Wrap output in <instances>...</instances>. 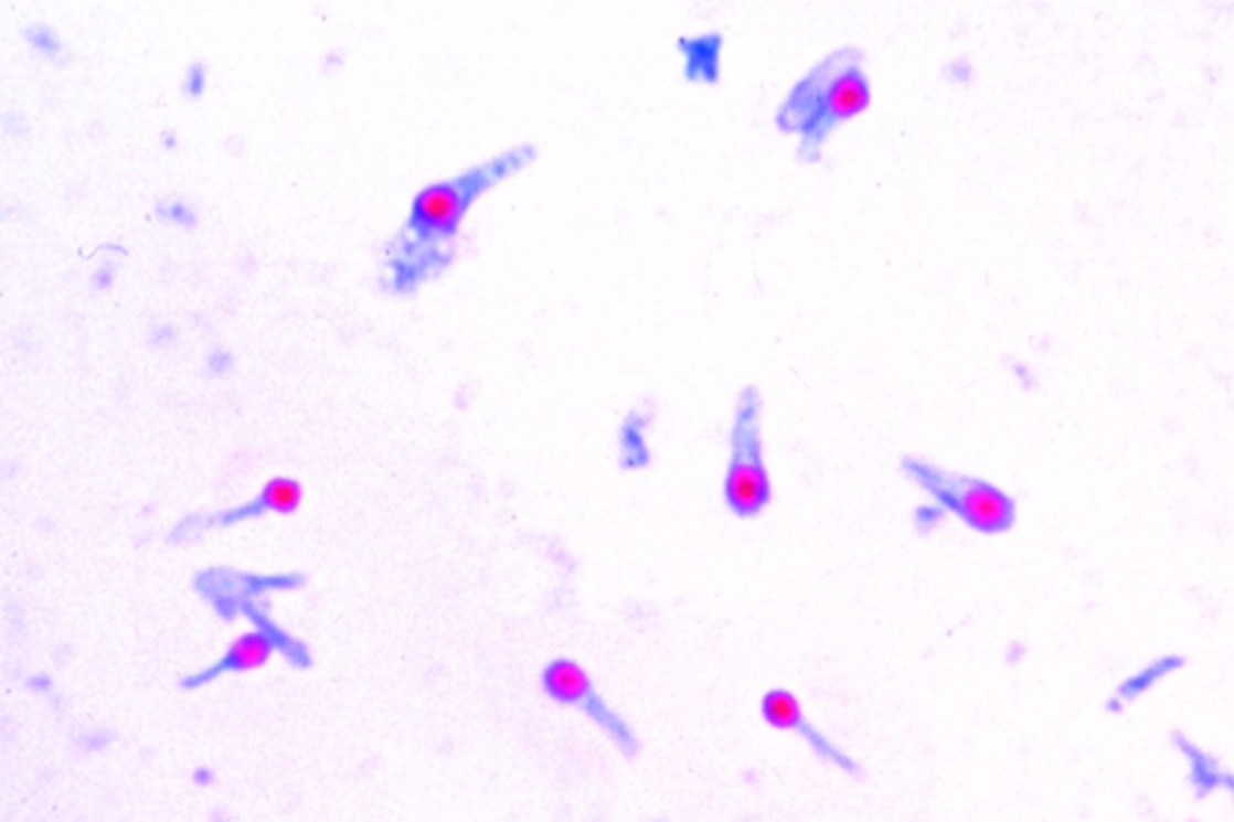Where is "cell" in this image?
<instances>
[{"label": "cell", "instance_id": "1", "mask_svg": "<svg viewBox=\"0 0 1234 822\" xmlns=\"http://www.w3.org/2000/svg\"><path fill=\"white\" fill-rule=\"evenodd\" d=\"M539 157L533 143H521L460 174L423 188L411 202L401 231L387 246L389 290L416 293L454 265L465 216L474 203L506 179L520 174Z\"/></svg>", "mask_w": 1234, "mask_h": 822}, {"label": "cell", "instance_id": "2", "mask_svg": "<svg viewBox=\"0 0 1234 822\" xmlns=\"http://www.w3.org/2000/svg\"><path fill=\"white\" fill-rule=\"evenodd\" d=\"M862 53L841 49L807 72L777 113L778 130L800 135L799 152L816 162L822 143L838 125L862 115L872 102V87Z\"/></svg>", "mask_w": 1234, "mask_h": 822}, {"label": "cell", "instance_id": "3", "mask_svg": "<svg viewBox=\"0 0 1234 822\" xmlns=\"http://www.w3.org/2000/svg\"><path fill=\"white\" fill-rule=\"evenodd\" d=\"M901 470L935 501L934 511L916 521L919 529H932L935 513L956 514L967 529L986 536L1003 535L1015 526V499L989 480L947 472L913 455L901 458Z\"/></svg>", "mask_w": 1234, "mask_h": 822}, {"label": "cell", "instance_id": "4", "mask_svg": "<svg viewBox=\"0 0 1234 822\" xmlns=\"http://www.w3.org/2000/svg\"><path fill=\"white\" fill-rule=\"evenodd\" d=\"M727 444L730 458L722 480L725 508L736 520H756L774 501L763 444L762 391L756 385H746L737 394Z\"/></svg>", "mask_w": 1234, "mask_h": 822}, {"label": "cell", "instance_id": "5", "mask_svg": "<svg viewBox=\"0 0 1234 822\" xmlns=\"http://www.w3.org/2000/svg\"><path fill=\"white\" fill-rule=\"evenodd\" d=\"M542 692L559 705L577 708L610 737L627 759L639 756L640 740L629 722L608 705L593 683L588 671L570 658L552 659L540 676Z\"/></svg>", "mask_w": 1234, "mask_h": 822}, {"label": "cell", "instance_id": "6", "mask_svg": "<svg viewBox=\"0 0 1234 822\" xmlns=\"http://www.w3.org/2000/svg\"><path fill=\"white\" fill-rule=\"evenodd\" d=\"M759 714H762L763 720L774 729L788 730V733L802 737L804 743L815 751L818 758L843 771L853 780H862L865 777L862 767L857 764L855 759L848 756L843 749L838 748L833 740L829 739L826 734H822V730H819L807 718L799 698L790 690L784 688V686H774V688L768 690L759 700Z\"/></svg>", "mask_w": 1234, "mask_h": 822}, {"label": "cell", "instance_id": "7", "mask_svg": "<svg viewBox=\"0 0 1234 822\" xmlns=\"http://www.w3.org/2000/svg\"><path fill=\"white\" fill-rule=\"evenodd\" d=\"M275 648V640L263 632L244 633L235 640L228 654L210 676L220 670L249 671L265 666Z\"/></svg>", "mask_w": 1234, "mask_h": 822}, {"label": "cell", "instance_id": "8", "mask_svg": "<svg viewBox=\"0 0 1234 822\" xmlns=\"http://www.w3.org/2000/svg\"><path fill=\"white\" fill-rule=\"evenodd\" d=\"M24 42L28 43L31 50L43 60H49L52 64H58L60 60L64 58L65 43L62 42L60 34L53 30L50 24L45 23H31L23 30Z\"/></svg>", "mask_w": 1234, "mask_h": 822}, {"label": "cell", "instance_id": "9", "mask_svg": "<svg viewBox=\"0 0 1234 822\" xmlns=\"http://www.w3.org/2000/svg\"><path fill=\"white\" fill-rule=\"evenodd\" d=\"M263 494H265L266 506L279 513H291L297 510L301 501V488L290 479L273 480Z\"/></svg>", "mask_w": 1234, "mask_h": 822}, {"label": "cell", "instance_id": "10", "mask_svg": "<svg viewBox=\"0 0 1234 822\" xmlns=\"http://www.w3.org/2000/svg\"><path fill=\"white\" fill-rule=\"evenodd\" d=\"M209 89V67L203 60H194L188 65L181 78V97L190 103L201 102Z\"/></svg>", "mask_w": 1234, "mask_h": 822}, {"label": "cell", "instance_id": "11", "mask_svg": "<svg viewBox=\"0 0 1234 822\" xmlns=\"http://www.w3.org/2000/svg\"><path fill=\"white\" fill-rule=\"evenodd\" d=\"M156 213L160 218L166 220V222L184 225V227H191V225L196 224V213H194L193 206H191L187 200H183V198H174V200H169V202L159 203Z\"/></svg>", "mask_w": 1234, "mask_h": 822}, {"label": "cell", "instance_id": "12", "mask_svg": "<svg viewBox=\"0 0 1234 822\" xmlns=\"http://www.w3.org/2000/svg\"><path fill=\"white\" fill-rule=\"evenodd\" d=\"M2 121H4V130L8 135H23V131L26 130L23 113L8 111Z\"/></svg>", "mask_w": 1234, "mask_h": 822}, {"label": "cell", "instance_id": "13", "mask_svg": "<svg viewBox=\"0 0 1234 822\" xmlns=\"http://www.w3.org/2000/svg\"><path fill=\"white\" fill-rule=\"evenodd\" d=\"M159 143L164 152H174L179 147L178 135L174 130H164L160 134Z\"/></svg>", "mask_w": 1234, "mask_h": 822}]
</instances>
